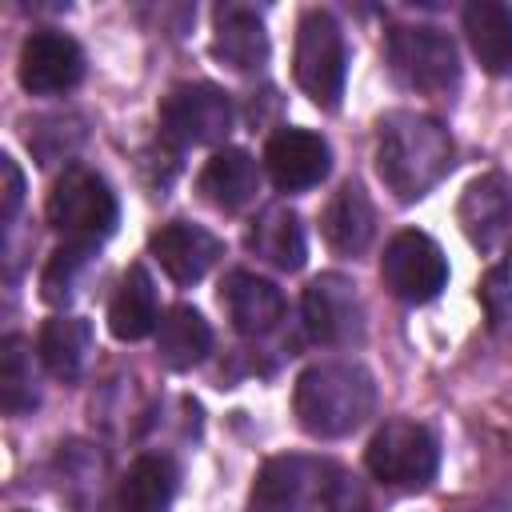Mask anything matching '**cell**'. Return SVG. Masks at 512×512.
Masks as SVG:
<instances>
[{"instance_id":"cell-1","label":"cell","mask_w":512,"mask_h":512,"mask_svg":"<svg viewBox=\"0 0 512 512\" xmlns=\"http://www.w3.org/2000/svg\"><path fill=\"white\" fill-rule=\"evenodd\" d=\"M452 164V136L424 112H388L376 140V172L396 200H420Z\"/></svg>"},{"instance_id":"cell-2","label":"cell","mask_w":512,"mask_h":512,"mask_svg":"<svg viewBox=\"0 0 512 512\" xmlns=\"http://www.w3.org/2000/svg\"><path fill=\"white\" fill-rule=\"evenodd\" d=\"M296 420L308 436L336 440L356 432L376 408V380L352 360H324L300 372L292 392Z\"/></svg>"},{"instance_id":"cell-3","label":"cell","mask_w":512,"mask_h":512,"mask_svg":"<svg viewBox=\"0 0 512 512\" xmlns=\"http://www.w3.org/2000/svg\"><path fill=\"white\" fill-rule=\"evenodd\" d=\"M292 64H296V84L320 108H336V100L344 92V72H348V48H344V32L332 12L308 8L300 16Z\"/></svg>"},{"instance_id":"cell-4","label":"cell","mask_w":512,"mask_h":512,"mask_svg":"<svg viewBox=\"0 0 512 512\" xmlns=\"http://www.w3.org/2000/svg\"><path fill=\"white\" fill-rule=\"evenodd\" d=\"M48 224L68 240L96 244L116 228V196L92 168H64L48 192Z\"/></svg>"},{"instance_id":"cell-5","label":"cell","mask_w":512,"mask_h":512,"mask_svg":"<svg viewBox=\"0 0 512 512\" xmlns=\"http://www.w3.org/2000/svg\"><path fill=\"white\" fill-rule=\"evenodd\" d=\"M368 472L388 488H424L436 476L440 448L436 436L416 420H388L368 440Z\"/></svg>"},{"instance_id":"cell-6","label":"cell","mask_w":512,"mask_h":512,"mask_svg":"<svg viewBox=\"0 0 512 512\" xmlns=\"http://www.w3.org/2000/svg\"><path fill=\"white\" fill-rule=\"evenodd\" d=\"M388 64L396 80L416 92H448L460 80L456 44L436 28H392Z\"/></svg>"},{"instance_id":"cell-7","label":"cell","mask_w":512,"mask_h":512,"mask_svg":"<svg viewBox=\"0 0 512 512\" xmlns=\"http://www.w3.org/2000/svg\"><path fill=\"white\" fill-rule=\"evenodd\" d=\"M380 276H384L392 296H400L408 304H428L448 284V260L432 236L408 228L384 244Z\"/></svg>"},{"instance_id":"cell-8","label":"cell","mask_w":512,"mask_h":512,"mask_svg":"<svg viewBox=\"0 0 512 512\" xmlns=\"http://www.w3.org/2000/svg\"><path fill=\"white\" fill-rule=\"evenodd\" d=\"M232 100L216 84H180L160 104V132L176 144H216L232 132Z\"/></svg>"},{"instance_id":"cell-9","label":"cell","mask_w":512,"mask_h":512,"mask_svg":"<svg viewBox=\"0 0 512 512\" xmlns=\"http://www.w3.org/2000/svg\"><path fill=\"white\" fill-rule=\"evenodd\" d=\"M300 308H304V324H308V332H312L316 344L344 348V344H356L364 336V304H360V292L340 272H320L304 288Z\"/></svg>"},{"instance_id":"cell-10","label":"cell","mask_w":512,"mask_h":512,"mask_svg":"<svg viewBox=\"0 0 512 512\" xmlns=\"http://www.w3.org/2000/svg\"><path fill=\"white\" fill-rule=\"evenodd\" d=\"M336 464L320 456H272L256 476V504L272 512H304L316 508L336 480Z\"/></svg>"},{"instance_id":"cell-11","label":"cell","mask_w":512,"mask_h":512,"mask_svg":"<svg viewBox=\"0 0 512 512\" xmlns=\"http://www.w3.org/2000/svg\"><path fill=\"white\" fill-rule=\"evenodd\" d=\"M84 76V52L72 36L40 28L20 48V84L32 96H56L76 88Z\"/></svg>"},{"instance_id":"cell-12","label":"cell","mask_w":512,"mask_h":512,"mask_svg":"<svg viewBox=\"0 0 512 512\" xmlns=\"http://www.w3.org/2000/svg\"><path fill=\"white\" fill-rule=\"evenodd\" d=\"M264 168L280 192H304L328 176L332 152L308 128H280L264 144Z\"/></svg>"},{"instance_id":"cell-13","label":"cell","mask_w":512,"mask_h":512,"mask_svg":"<svg viewBox=\"0 0 512 512\" xmlns=\"http://www.w3.org/2000/svg\"><path fill=\"white\" fill-rule=\"evenodd\" d=\"M460 228L480 252H496L512 228V184L500 172L476 176L460 196Z\"/></svg>"},{"instance_id":"cell-14","label":"cell","mask_w":512,"mask_h":512,"mask_svg":"<svg viewBox=\"0 0 512 512\" xmlns=\"http://www.w3.org/2000/svg\"><path fill=\"white\" fill-rule=\"evenodd\" d=\"M224 244L200 228V224H188V220H172L164 224L156 236H152V256L160 260V268L176 280V284H196L208 276V268L220 260Z\"/></svg>"},{"instance_id":"cell-15","label":"cell","mask_w":512,"mask_h":512,"mask_svg":"<svg viewBox=\"0 0 512 512\" xmlns=\"http://www.w3.org/2000/svg\"><path fill=\"white\" fill-rule=\"evenodd\" d=\"M220 300H224L236 332H244V336H264L284 320V292L256 272H232L224 280Z\"/></svg>"},{"instance_id":"cell-16","label":"cell","mask_w":512,"mask_h":512,"mask_svg":"<svg viewBox=\"0 0 512 512\" xmlns=\"http://www.w3.org/2000/svg\"><path fill=\"white\" fill-rule=\"evenodd\" d=\"M212 52L216 60H224L236 72H252L268 60V32L264 20L252 8L240 4H224L216 8V24H212Z\"/></svg>"},{"instance_id":"cell-17","label":"cell","mask_w":512,"mask_h":512,"mask_svg":"<svg viewBox=\"0 0 512 512\" xmlns=\"http://www.w3.org/2000/svg\"><path fill=\"white\" fill-rule=\"evenodd\" d=\"M464 36L484 72L508 76L512 72V12L496 0H472L464 8Z\"/></svg>"},{"instance_id":"cell-18","label":"cell","mask_w":512,"mask_h":512,"mask_svg":"<svg viewBox=\"0 0 512 512\" xmlns=\"http://www.w3.org/2000/svg\"><path fill=\"white\" fill-rule=\"evenodd\" d=\"M324 236L336 252H348V256H360L372 236H376V208L368 200V192L360 184H340V192L328 200L324 208Z\"/></svg>"},{"instance_id":"cell-19","label":"cell","mask_w":512,"mask_h":512,"mask_svg":"<svg viewBox=\"0 0 512 512\" xmlns=\"http://www.w3.org/2000/svg\"><path fill=\"white\" fill-rule=\"evenodd\" d=\"M172 496H176V464L160 452H144L128 464L116 508L120 512H168Z\"/></svg>"},{"instance_id":"cell-20","label":"cell","mask_w":512,"mask_h":512,"mask_svg":"<svg viewBox=\"0 0 512 512\" xmlns=\"http://www.w3.org/2000/svg\"><path fill=\"white\" fill-rule=\"evenodd\" d=\"M36 356L56 380H76L92 356V324L80 316H52L36 336Z\"/></svg>"},{"instance_id":"cell-21","label":"cell","mask_w":512,"mask_h":512,"mask_svg":"<svg viewBox=\"0 0 512 512\" xmlns=\"http://www.w3.org/2000/svg\"><path fill=\"white\" fill-rule=\"evenodd\" d=\"M256 188H260V172H256V160L244 152V148H224L216 152L204 172H200V192L224 208V212H236L244 204L256 200Z\"/></svg>"},{"instance_id":"cell-22","label":"cell","mask_w":512,"mask_h":512,"mask_svg":"<svg viewBox=\"0 0 512 512\" xmlns=\"http://www.w3.org/2000/svg\"><path fill=\"white\" fill-rule=\"evenodd\" d=\"M212 348V328L208 320L192 308V304H176L160 316L156 324V352L168 368L184 372V368H196Z\"/></svg>"},{"instance_id":"cell-23","label":"cell","mask_w":512,"mask_h":512,"mask_svg":"<svg viewBox=\"0 0 512 512\" xmlns=\"http://www.w3.org/2000/svg\"><path fill=\"white\" fill-rule=\"evenodd\" d=\"M160 324V312H156V284L148 276V268L132 264L108 304V328L116 340H140L148 336L152 328Z\"/></svg>"},{"instance_id":"cell-24","label":"cell","mask_w":512,"mask_h":512,"mask_svg":"<svg viewBox=\"0 0 512 512\" xmlns=\"http://www.w3.org/2000/svg\"><path fill=\"white\" fill-rule=\"evenodd\" d=\"M248 248L256 252V256H264L268 264H276V268H284V272H296L300 264H304V256H308V240H304V224H300V216L292 212V208H268L256 224H252V232H248Z\"/></svg>"},{"instance_id":"cell-25","label":"cell","mask_w":512,"mask_h":512,"mask_svg":"<svg viewBox=\"0 0 512 512\" xmlns=\"http://www.w3.org/2000/svg\"><path fill=\"white\" fill-rule=\"evenodd\" d=\"M0 404L8 416H24L40 404L36 372H32V348L20 336H8L0 344Z\"/></svg>"},{"instance_id":"cell-26","label":"cell","mask_w":512,"mask_h":512,"mask_svg":"<svg viewBox=\"0 0 512 512\" xmlns=\"http://www.w3.org/2000/svg\"><path fill=\"white\" fill-rule=\"evenodd\" d=\"M92 248H96V244L68 240L64 248L52 252V260H48V268H44V276H40V288H44V300H48V304H64V300L72 296L80 272H84L88 260H92Z\"/></svg>"},{"instance_id":"cell-27","label":"cell","mask_w":512,"mask_h":512,"mask_svg":"<svg viewBox=\"0 0 512 512\" xmlns=\"http://www.w3.org/2000/svg\"><path fill=\"white\" fill-rule=\"evenodd\" d=\"M480 300L492 328H512V252H504V260L488 268L480 284Z\"/></svg>"},{"instance_id":"cell-28","label":"cell","mask_w":512,"mask_h":512,"mask_svg":"<svg viewBox=\"0 0 512 512\" xmlns=\"http://www.w3.org/2000/svg\"><path fill=\"white\" fill-rule=\"evenodd\" d=\"M316 512H368V492L356 476L336 472V480L328 484L324 500L316 504Z\"/></svg>"},{"instance_id":"cell-29","label":"cell","mask_w":512,"mask_h":512,"mask_svg":"<svg viewBox=\"0 0 512 512\" xmlns=\"http://www.w3.org/2000/svg\"><path fill=\"white\" fill-rule=\"evenodd\" d=\"M0 176H4V188H0V220L8 224L16 212H20V200H24V176L16 168L12 156H0Z\"/></svg>"}]
</instances>
